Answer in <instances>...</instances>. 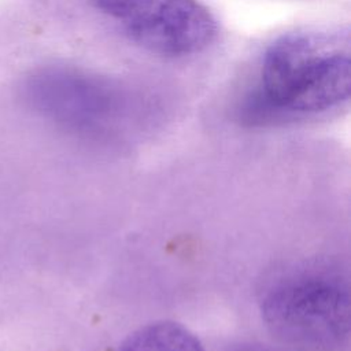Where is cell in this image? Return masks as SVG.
<instances>
[{
  "mask_svg": "<svg viewBox=\"0 0 351 351\" xmlns=\"http://www.w3.org/2000/svg\"><path fill=\"white\" fill-rule=\"evenodd\" d=\"M140 48L171 59L195 56L214 41L217 21L199 0H85Z\"/></svg>",
  "mask_w": 351,
  "mask_h": 351,
  "instance_id": "cell-3",
  "label": "cell"
},
{
  "mask_svg": "<svg viewBox=\"0 0 351 351\" xmlns=\"http://www.w3.org/2000/svg\"><path fill=\"white\" fill-rule=\"evenodd\" d=\"M350 33L300 29L267 44L237 104L250 126H276L328 115L350 97Z\"/></svg>",
  "mask_w": 351,
  "mask_h": 351,
  "instance_id": "cell-1",
  "label": "cell"
},
{
  "mask_svg": "<svg viewBox=\"0 0 351 351\" xmlns=\"http://www.w3.org/2000/svg\"><path fill=\"white\" fill-rule=\"evenodd\" d=\"M115 351H206L186 326L171 319H159L140 326L126 336Z\"/></svg>",
  "mask_w": 351,
  "mask_h": 351,
  "instance_id": "cell-5",
  "label": "cell"
},
{
  "mask_svg": "<svg viewBox=\"0 0 351 351\" xmlns=\"http://www.w3.org/2000/svg\"><path fill=\"white\" fill-rule=\"evenodd\" d=\"M22 93L36 111L73 128L103 125L128 104V90L117 81L69 64L36 69L25 78Z\"/></svg>",
  "mask_w": 351,
  "mask_h": 351,
  "instance_id": "cell-4",
  "label": "cell"
},
{
  "mask_svg": "<svg viewBox=\"0 0 351 351\" xmlns=\"http://www.w3.org/2000/svg\"><path fill=\"white\" fill-rule=\"evenodd\" d=\"M348 280L326 259L291 263L261 291L267 325L284 339L307 346L339 344L348 335Z\"/></svg>",
  "mask_w": 351,
  "mask_h": 351,
  "instance_id": "cell-2",
  "label": "cell"
}]
</instances>
